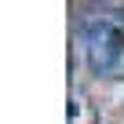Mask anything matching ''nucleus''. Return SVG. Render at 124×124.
<instances>
[{"label":"nucleus","mask_w":124,"mask_h":124,"mask_svg":"<svg viewBox=\"0 0 124 124\" xmlns=\"http://www.w3.org/2000/svg\"><path fill=\"white\" fill-rule=\"evenodd\" d=\"M84 51H88V62L95 73H106L120 62V51H124V37L117 26H109L106 18L99 22H88L84 26Z\"/></svg>","instance_id":"nucleus-1"}]
</instances>
